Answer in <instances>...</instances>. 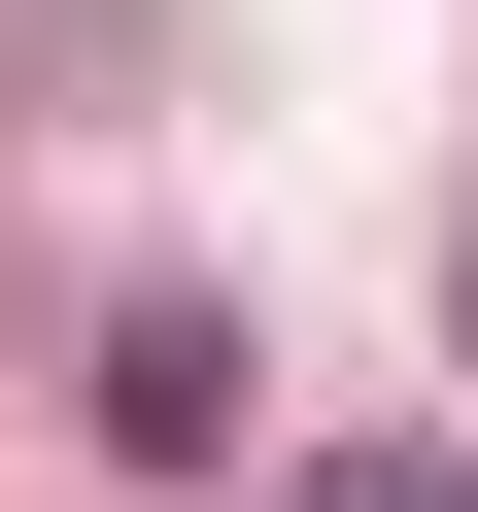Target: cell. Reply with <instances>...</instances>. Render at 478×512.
<instances>
[{"instance_id":"cell-1","label":"cell","mask_w":478,"mask_h":512,"mask_svg":"<svg viewBox=\"0 0 478 512\" xmlns=\"http://www.w3.org/2000/svg\"><path fill=\"white\" fill-rule=\"evenodd\" d=\"M103 444L137 478H239V308H103Z\"/></svg>"},{"instance_id":"cell-2","label":"cell","mask_w":478,"mask_h":512,"mask_svg":"<svg viewBox=\"0 0 478 512\" xmlns=\"http://www.w3.org/2000/svg\"><path fill=\"white\" fill-rule=\"evenodd\" d=\"M274 512H478V444H274Z\"/></svg>"},{"instance_id":"cell-3","label":"cell","mask_w":478,"mask_h":512,"mask_svg":"<svg viewBox=\"0 0 478 512\" xmlns=\"http://www.w3.org/2000/svg\"><path fill=\"white\" fill-rule=\"evenodd\" d=\"M444 342H478V239H444Z\"/></svg>"}]
</instances>
